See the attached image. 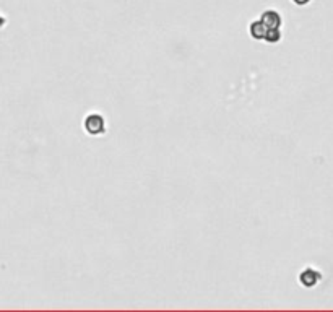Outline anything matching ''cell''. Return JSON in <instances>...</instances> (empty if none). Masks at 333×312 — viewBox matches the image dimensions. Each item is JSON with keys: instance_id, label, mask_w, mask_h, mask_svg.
I'll return each mask as SVG.
<instances>
[{"instance_id": "3957f363", "label": "cell", "mask_w": 333, "mask_h": 312, "mask_svg": "<svg viewBox=\"0 0 333 312\" xmlns=\"http://www.w3.org/2000/svg\"><path fill=\"white\" fill-rule=\"evenodd\" d=\"M260 20L267 25L268 30H281L283 16H281V13H279L278 10H275V8H267V10L262 12Z\"/></svg>"}, {"instance_id": "6da1fadb", "label": "cell", "mask_w": 333, "mask_h": 312, "mask_svg": "<svg viewBox=\"0 0 333 312\" xmlns=\"http://www.w3.org/2000/svg\"><path fill=\"white\" fill-rule=\"evenodd\" d=\"M83 130L90 137H101L108 130L106 117L101 112H88L83 119Z\"/></svg>"}, {"instance_id": "5b68a950", "label": "cell", "mask_w": 333, "mask_h": 312, "mask_svg": "<svg viewBox=\"0 0 333 312\" xmlns=\"http://www.w3.org/2000/svg\"><path fill=\"white\" fill-rule=\"evenodd\" d=\"M281 38H283L281 30H268L267 38H265L264 42H267V44H278L279 41H281Z\"/></svg>"}, {"instance_id": "52a82bcc", "label": "cell", "mask_w": 333, "mask_h": 312, "mask_svg": "<svg viewBox=\"0 0 333 312\" xmlns=\"http://www.w3.org/2000/svg\"><path fill=\"white\" fill-rule=\"evenodd\" d=\"M5 21H7V20H5V16L0 15V28H2V26L5 25Z\"/></svg>"}, {"instance_id": "7a4b0ae2", "label": "cell", "mask_w": 333, "mask_h": 312, "mask_svg": "<svg viewBox=\"0 0 333 312\" xmlns=\"http://www.w3.org/2000/svg\"><path fill=\"white\" fill-rule=\"evenodd\" d=\"M322 280V273L314 269V267H305L297 275V281L301 283V286L304 288H315Z\"/></svg>"}, {"instance_id": "277c9868", "label": "cell", "mask_w": 333, "mask_h": 312, "mask_svg": "<svg viewBox=\"0 0 333 312\" xmlns=\"http://www.w3.org/2000/svg\"><path fill=\"white\" fill-rule=\"evenodd\" d=\"M267 33H268L267 25L262 21L260 18H259V20H253V21L249 23V34H250L252 39H255V41H265Z\"/></svg>"}, {"instance_id": "8992f818", "label": "cell", "mask_w": 333, "mask_h": 312, "mask_svg": "<svg viewBox=\"0 0 333 312\" xmlns=\"http://www.w3.org/2000/svg\"><path fill=\"white\" fill-rule=\"evenodd\" d=\"M291 2L297 7H305V5H309L312 0H291Z\"/></svg>"}]
</instances>
